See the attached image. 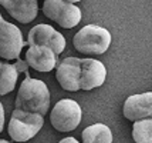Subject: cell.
<instances>
[{
	"instance_id": "1",
	"label": "cell",
	"mask_w": 152,
	"mask_h": 143,
	"mask_svg": "<svg viewBox=\"0 0 152 143\" xmlns=\"http://www.w3.org/2000/svg\"><path fill=\"white\" fill-rule=\"evenodd\" d=\"M16 109L44 116L50 109V90L44 82L33 79L26 72L16 97Z\"/></svg>"
},
{
	"instance_id": "2",
	"label": "cell",
	"mask_w": 152,
	"mask_h": 143,
	"mask_svg": "<svg viewBox=\"0 0 152 143\" xmlns=\"http://www.w3.org/2000/svg\"><path fill=\"white\" fill-rule=\"evenodd\" d=\"M73 44L77 52L84 55H104L111 44V33L101 26L88 24L75 33Z\"/></svg>"
},
{
	"instance_id": "3",
	"label": "cell",
	"mask_w": 152,
	"mask_h": 143,
	"mask_svg": "<svg viewBox=\"0 0 152 143\" xmlns=\"http://www.w3.org/2000/svg\"><path fill=\"white\" fill-rule=\"evenodd\" d=\"M43 116L16 109L9 122V135L14 142H27L43 127Z\"/></svg>"
},
{
	"instance_id": "4",
	"label": "cell",
	"mask_w": 152,
	"mask_h": 143,
	"mask_svg": "<svg viewBox=\"0 0 152 143\" xmlns=\"http://www.w3.org/2000/svg\"><path fill=\"white\" fill-rule=\"evenodd\" d=\"M81 107L75 100L71 99H63L56 103V106L51 110L50 122L57 132H71L81 122Z\"/></svg>"
},
{
	"instance_id": "5",
	"label": "cell",
	"mask_w": 152,
	"mask_h": 143,
	"mask_svg": "<svg viewBox=\"0 0 152 143\" xmlns=\"http://www.w3.org/2000/svg\"><path fill=\"white\" fill-rule=\"evenodd\" d=\"M43 13L50 20L56 21L64 29H71L77 26L83 19L78 6L68 3L66 0H44Z\"/></svg>"
},
{
	"instance_id": "6",
	"label": "cell",
	"mask_w": 152,
	"mask_h": 143,
	"mask_svg": "<svg viewBox=\"0 0 152 143\" xmlns=\"http://www.w3.org/2000/svg\"><path fill=\"white\" fill-rule=\"evenodd\" d=\"M27 41L23 40V34L16 24L3 20L0 23V57L6 60L19 59Z\"/></svg>"
},
{
	"instance_id": "7",
	"label": "cell",
	"mask_w": 152,
	"mask_h": 143,
	"mask_svg": "<svg viewBox=\"0 0 152 143\" xmlns=\"http://www.w3.org/2000/svg\"><path fill=\"white\" fill-rule=\"evenodd\" d=\"M28 46H46L58 56L66 49V39L50 24H37L28 32Z\"/></svg>"
},
{
	"instance_id": "8",
	"label": "cell",
	"mask_w": 152,
	"mask_h": 143,
	"mask_svg": "<svg viewBox=\"0 0 152 143\" xmlns=\"http://www.w3.org/2000/svg\"><path fill=\"white\" fill-rule=\"evenodd\" d=\"M107 79V69L99 60L95 59H81L80 72V89L93 90L102 86Z\"/></svg>"
},
{
	"instance_id": "9",
	"label": "cell",
	"mask_w": 152,
	"mask_h": 143,
	"mask_svg": "<svg viewBox=\"0 0 152 143\" xmlns=\"http://www.w3.org/2000/svg\"><path fill=\"white\" fill-rule=\"evenodd\" d=\"M80 72H81V59L66 57L57 66L56 79L64 90L77 92L80 90Z\"/></svg>"
},
{
	"instance_id": "10",
	"label": "cell",
	"mask_w": 152,
	"mask_h": 143,
	"mask_svg": "<svg viewBox=\"0 0 152 143\" xmlns=\"http://www.w3.org/2000/svg\"><path fill=\"white\" fill-rule=\"evenodd\" d=\"M122 113L132 122L152 117V92L129 96L124 103Z\"/></svg>"
},
{
	"instance_id": "11",
	"label": "cell",
	"mask_w": 152,
	"mask_h": 143,
	"mask_svg": "<svg viewBox=\"0 0 152 143\" xmlns=\"http://www.w3.org/2000/svg\"><path fill=\"white\" fill-rule=\"evenodd\" d=\"M27 66L37 72H51L57 66V55L46 46H28L26 52Z\"/></svg>"
},
{
	"instance_id": "12",
	"label": "cell",
	"mask_w": 152,
	"mask_h": 143,
	"mask_svg": "<svg viewBox=\"0 0 152 143\" xmlns=\"http://www.w3.org/2000/svg\"><path fill=\"white\" fill-rule=\"evenodd\" d=\"M0 4L13 19L23 24L33 21L39 13L37 0H0Z\"/></svg>"
},
{
	"instance_id": "13",
	"label": "cell",
	"mask_w": 152,
	"mask_h": 143,
	"mask_svg": "<svg viewBox=\"0 0 152 143\" xmlns=\"http://www.w3.org/2000/svg\"><path fill=\"white\" fill-rule=\"evenodd\" d=\"M21 70L27 72V63L20 59H17L16 64L0 61V96L13 92V89L16 87V83H17L19 72Z\"/></svg>"
},
{
	"instance_id": "14",
	"label": "cell",
	"mask_w": 152,
	"mask_h": 143,
	"mask_svg": "<svg viewBox=\"0 0 152 143\" xmlns=\"http://www.w3.org/2000/svg\"><path fill=\"white\" fill-rule=\"evenodd\" d=\"M83 143H113V132L102 123L91 124L83 130Z\"/></svg>"
},
{
	"instance_id": "15",
	"label": "cell",
	"mask_w": 152,
	"mask_h": 143,
	"mask_svg": "<svg viewBox=\"0 0 152 143\" xmlns=\"http://www.w3.org/2000/svg\"><path fill=\"white\" fill-rule=\"evenodd\" d=\"M132 139L135 143H152V117L134 122Z\"/></svg>"
},
{
	"instance_id": "16",
	"label": "cell",
	"mask_w": 152,
	"mask_h": 143,
	"mask_svg": "<svg viewBox=\"0 0 152 143\" xmlns=\"http://www.w3.org/2000/svg\"><path fill=\"white\" fill-rule=\"evenodd\" d=\"M3 126H4V109H3V104L0 103V133L3 130Z\"/></svg>"
},
{
	"instance_id": "17",
	"label": "cell",
	"mask_w": 152,
	"mask_h": 143,
	"mask_svg": "<svg viewBox=\"0 0 152 143\" xmlns=\"http://www.w3.org/2000/svg\"><path fill=\"white\" fill-rule=\"evenodd\" d=\"M58 143H80L77 139H74V137H66V139H63V140H60Z\"/></svg>"
},
{
	"instance_id": "18",
	"label": "cell",
	"mask_w": 152,
	"mask_h": 143,
	"mask_svg": "<svg viewBox=\"0 0 152 143\" xmlns=\"http://www.w3.org/2000/svg\"><path fill=\"white\" fill-rule=\"evenodd\" d=\"M66 1H68V3H77V1H81V0H66Z\"/></svg>"
},
{
	"instance_id": "19",
	"label": "cell",
	"mask_w": 152,
	"mask_h": 143,
	"mask_svg": "<svg viewBox=\"0 0 152 143\" xmlns=\"http://www.w3.org/2000/svg\"><path fill=\"white\" fill-rule=\"evenodd\" d=\"M0 143H10V142H7V140H4V139H1V140H0Z\"/></svg>"
},
{
	"instance_id": "20",
	"label": "cell",
	"mask_w": 152,
	"mask_h": 143,
	"mask_svg": "<svg viewBox=\"0 0 152 143\" xmlns=\"http://www.w3.org/2000/svg\"><path fill=\"white\" fill-rule=\"evenodd\" d=\"M4 20V19H3V16H1V14H0V23H1V21Z\"/></svg>"
}]
</instances>
